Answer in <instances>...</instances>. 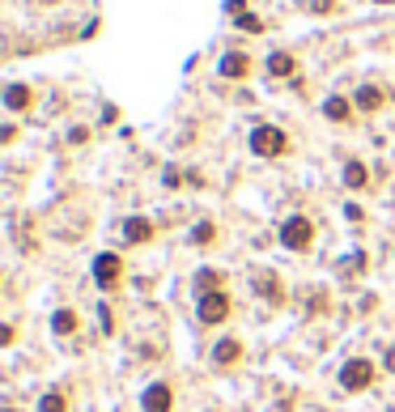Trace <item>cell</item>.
I'll return each instance as SVG.
<instances>
[{
	"mask_svg": "<svg viewBox=\"0 0 395 412\" xmlns=\"http://www.w3.org/2000/svg\"><path fill=\"white\" fill-rule=\"evenodd\" d=\"M251 149L259 153V158H280V153L289 149V136L280 132V128H272V124H259L251 132Z\"/></svg>",
	"mask_w": 395,
	"mask_h": 412,
	"instance_id": "obj_1",
	"label": "cell"
},
{
	"mask_svg": "<svg viewBox=\"0 0 395 412\" xmlns=\"http://www.w3.org/2000/svg\"><path fill=\"white\" fill-rule=\"evenodd\" d=\"M225 319H230V293H225V289L200 293V323L217 328V323H225Z\"/></svg>",
	"mask_w": 395,
	"mask_h": 412,
	"instance_id": "obj_2",
	"label": "cell"
},
{
	"mask_svg": "<svg viewBox=\"0 0 395 412\" xmlns=\"http://www.w3.org/2000/svg\"><path fill=\"white\" fill-rule=\"evenodd\" d=\"M315 242V226L306 217H289V221H280V247H289V251H310Z\"/></svg>",
	"mask_w": 395,
	"mask_h": 412,
	"instance_id": "obj_3",
	"label": "cell"
},
{
	"mask_svg": "<svg viewBox=\"0 0 395 412\" xmlns=\"http://www.w3.org/2000/svg\"><path fill=\"white\" fill-rule=\"evenodd\" d=\"M374 383V366L366 362V357H353V362L340 366V387L345 391H366Z\"/></svg>",
	"mask_w": 395,
	"mask_h": 412,
	"instance_id": "obj_4",
	"label": "cell"
},
{
	"mask_svg": "<svg viewBox=\"0 0 395 412\" xmlns=\"http://www.w3.org/2000/svg\"><path fill=\"white\" fill-rule=\"evenodd\" d=\"M120 277H124V260H120L115 251H102L98 260H94V281H98V289H115Z\"/></svg>",
	"mask_w": 395,
	"mask_h": 412,
	"instance_id": "obj_5",
	"label": "cell"
},
{
	"mask_svg": "<svg viewBox=\"0 0 395 412\" xmlns=\"http://www.w3.org/2000/svg\"><path fill=\"white\" fill-rule=\"evenodd\" d=\"M141 408H145V412H171V408H175L171 383H149L145 395H141Z\"/></svg>",
	"mask_w": 395,
	"mask_h": 412,
	"instance_id": "obj_6",
	"label": "cell"
},
{
	"mask_svg": "<svg viewBox=\"0 0 395 412\" xmlns=\"http://www.w3.org/2000/svg\"><path fill=\"white\" fill-rule=\"evenodd\" d=\"M217 73H221L225 81H243V77L251 73V60L243 56V51H225V56H221V64H217Z\"/></svg>",
	"mask_w": 395,
	"mask_h": 412,
	"instance_id": "obj_7",
	"label": "cell"
},
{
	"mask_svg": "<svg viewBox=\"0 0 395 412\" xmlns=\"http://www.w3.org/2000/svg\"><path fill=\"white\" fill-rule=\"evenodd\" d=\"M382 102H387V94H382L378 85H361V89L353 94V107H357V111H366V115L382 111Z\"/></svg>",
	"mask_w": 395,
	"mask_h": 412,
	"instance_id": "obj_8",
	"label": "cell"
},
{
	"mask_svg": "<svg viewBox=\"0 0 395 412\" xmlns=\"http://www.w3.org/2000/svg\"><path fill=\"white\" fill-rule=\"evenodd\" d=\"M238 357H243L238 336H225V340H217V348H213V362H217V366H234Z\"/></svg>",
	"mask_w": 395,
	"mask_h": 412,
	"instance_id": "obj_9",
	"label": "cell"
},
{
	"mask_svg": "<svg viewBox=\"0 0 395 412\" xmlns=\"http://www.w3.org/2000/svg\"><path fill=\"white\" fill-rule=\"evenodd\" d=\"M323 115H327L331 124H349V119H353V102L336 94V98H327V102H323Z\"/></svg>",
	"mask_w": 395,
	"mask_h": 412,
	"instance_id": "obj_10",
	"label": "cell"
},
{
	"mask_svg": "<svg viewBox=\"0 0 395 412\" xmlns=\"http://www.w3.org/2000/svg\"><path fill=\"white\" fill-rule=\"evenodd\" d=\"M30 102H34V89H30V85H22V81H13V85L5 89V107H9V111H26V107H30Z\"/></svg>",
	"mask_w": 395,
	"mask_h": 412,
	"instance_id": "obj_11",
	"label": "cell"
},
{
	"mask_svg": "<svg viewBox=\"0 0 395 412\" xmlns=\"http://www.w3.org/2000/svg\"><path fill=\"white\" fill-rule=\"evenodd\" d=\"M294 73H298V60L289 51H272L268 56V77H294Z\"/></svg>",
	"mask_w": 395,
	"mask_h": 412,
	"instance_id": "obj_12",
	"label": "cell"
},
{
	"mask_svg": "<svg viewBox=\"0 0 395 412\" xmlns=\"http://www.w3.org/2000/svg\"><path fill=\"white\" fill-rule=\"evenodd\" d=\"M124 238H128V242H149V238H153L149 217H128V221H124Z\"/></svg>",
	"mask_w": 395,
	"mask_h": 412,
	"instance_id": "obj_13",
	"label": "cell"
},
{
	"mask_svg": "<svg viewBox=\"0 0 395 412\" xmlns=\"http://www.w3.org/2000/svg\"><path fill=\"white\" fill-rule=\"evenodd\" d=\"M366 183H370V170H366L361 162H345V187H349V191H361Z\"/></svg>",
	"mask_w": 395,
	"mask_h": 412,
	"instance_id": "obj_14",
	"label": "cell"
},
{
	"mask_svg": "<svg viewBox=\"0 0 395 412\" xmlns=\"http://www.w3.org/2000/svg\"><path fill=\"white\" fill-rule=\"evenodd\" d=\"M51 332H55V336H73V332H77V315H73V311H55V315H51Z\"/></svg>",
	"mask_w": 395,
	"mask_h": 412,
	"instance_id": "obj_15",
	"label": "cell"
},
{
	"mask_svg": "<svg viewBox=\"0 0 395 412\" xmlns=\"http://www.w3.org/2000/svg\"><path fill=\"white\" fill-rule=\"evenodd\" d=\"M38 412H69V399H64L60 391H47V395L38 399Z\"/></svg>",
	"mask_w": 395,
	"mask_h": 412,
	"instance_id": "obj_16",
	"label": "cell"
},
{
	"mask_svg": "<svg viewBox=\"0 0 395 412\" xmlns=\"http://www.w3.org/2000/svg\"><path fill=\"white\" fill-rule=\"evenodd\" d=\"M255 289H259L264 297H272V302H280V281H276V277H259V281H255Z\"/></svg>",
	"mask_w": 395,
	"mask_h": 412,
	"instance_id": "obj_17",
	"label": "cell"
},
{
	"mask_svg": "<svg viewBox=\"0 0 395 412\" xmlns=\"http://www.w3.org/2000/svg\"><path fill=\"white\" fill-rule=\"evenodd\" d=\"M238 30H243V34H259V30H264V22H259L255 13H238Z\"/></svg>",
	"mask_w": 395,
	"mask_h": 412,
	"instance_id": "obj_18",
	"label": "cell"
},
{
	"mask_svg": "<svg viewBox=\"0 0 395 412\" xmlns=\"http://www.w3.org/2000/svg\"><path fill=\"white\" fill-rule=\"evenodd\" d=\"M192 238H196V242H200V247H208V242H213V238H217V226H213V221H200V226H196V234H192Z\"/></svg>",
	"mask_w": 395,
	"mask_h": 412,
	"instance_id": "obj_19",
	"label": "cell"
},
{
	"mask_svg": "<svg viewBox=\"0 0 395 412\" xmlns=\"http://www.w3.org/2000/svg\"><path fill=\"white\" fill-rule=\"evenodd\" d=\"M196 289H200V293L217 289V272H200V277H196Z\"/></svg>",
	"mask_w": 395,
	"mask_h": 412,
	"instance_id": "obj_20",
	"label": "cell"
},
{
	"mask_svg": "<svg viewBox=\"0 0 395 412\" xmlns=\"http://www.w3.org/2000/svg\"><path fill=\"white\" fill-rule=\"evenodd\" d=\"M382 370H391V374H395V344H391V348H387V357H382Z\"/></svg>",
	"mask_w": 395,
	"mask_h": 412,
	"instance_id": "obj_21",
	"label": "cell"
},
{
	"mask_svg": "<svg viewBox=\"0 0 395 412\" xmlns=\"http://www.w3.org/2000/svg\"><path fill=\"white\" fill-rule=\"evenodd\" d=\"M225 9H230V13L238 17V13H247V0H230V5H225Z\"/></svg>",
	"mask_w": 395,
	"mask_h": 412,
	"instance_id": "obj_22",
	"label": "cell"
},
{
	"mask_svg": "<svg viewBox=\"0 0 395 412\" xmlns=\"http://www.w3.org/2000/svg\"><path fill=\"white\" fill-rule=\"evenodd\" d=\"M310 9H315V13H331V0H315Z\"/></svg>",
	"mask_w": 395,
	"mask_h": 412,
	"instance_id": "obj_23",
	"label": "cell"
},
{
	"mask_svg": "<svg viewBox=\"0 0 395 412\" xmlns=\"http://www.w3.org/2000/svg\"><path fill=\"white\" fill-rule=\"evenodd\" d=\"M378 5H395V0H378Z\"/></svg>",
	"mask_w": 395,
	"mask_h": 412,
	"instance_id": "obj_24",
	"label": "cell"
},
{
	"mask_svg": "<svg viewBox=\"0 0 395 412\" xmlns=\"http://www.w3.org/2000/svg\"><path fill=\"white\" fill-rule=\"evenodd\" d=\"M5 412H13V408H5Z\"/></svg>",
	"mask_w": 395,
	"mask_h": 412,
	"instance_id": "obj_25",
	"label": "cell"
}]
</instances>
